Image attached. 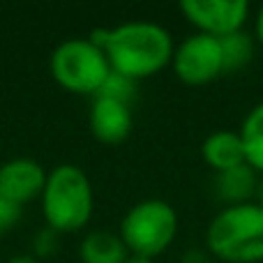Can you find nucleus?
Instances as JSON below:
<instances>
[{
    "mask_svg": "<svg viewBox=\"0 0 263 263\" xmlns=\"http://www.w3.org/2000/svg\"><path fill=\"white\" fill-rule=\"evenodd\" d=\"M46 176L49 171L37 159L12 157L0 164V194H5L18 205L32 203L44 192Z\"/></svg>",
    "mask_w": 263,
    "mask_h": 263,
    "instance_id": "8",
    "label": "nucleus"
},
{
    "mask_svg": "<svg viewBox=\"0 0 263 263\" xmlns=\"http://www.w3.org/2000/svg\"><path fill=\"white\" fill-rule=\"evenodd\" d=\"M23 215V205L14 203L12 199H7L5 194H0V236L7 231H12L14 227L18 224Z\"/></svg>",
    "mask_w": 263,
    "mask_h": 263,
    "instance_id": "17",
    "label": "nucleus"
},
{
    "mask_svg": "<svg viewBox=\"0 0 263 263\" xmlns=\"http://www.w3.org/2000/svg\"><path fill=\"white\" fill-rule=\"evenodd\" d=\"M240 139L245 145L247 164L263 176V102L254 104L240 123Z\"/></svg>",
    "mask_w": 263,
    "mask_h": 263,
    "instance_id": "13",
    "label": "nucleus"
},
{
    "mask_svg": "<svg viewBox=\"0 0 263 263\" xmlns=\"http://www.w3.org/2000/svg\"><path fill=\"white\" fill-rule=\"evenodd\" d=\"M173 37L168 28L148 18H132L109 28L104 53L111 69L139 83L168 67L173 60Z\"/></svg>",
    "mask_w": 263,
    "mask_h": 263,
    "instance_id": "1",
    "label": "nucleus"
},
{
    "mask_svg": "<svg viewBox=\"0 0 263 263\" xmlns=\"http://www.w3.org/2000/svg\"><path fill=\"white\" fill-rule=\"evenodd\" d=\"M256 182H259V173L250 164H240L236 168L215 173L213 190L222 205H238L254 199Z\"/></svg>",
    "mask_w": 263,
    "mask_h": 263,
    "instance_id": "11",
    "label": "nucleus"
},
{
    "mask_svg": "<svg viewBox=\"0 0 263 263\" xmlns=\"http://www.w3.org/2000/svg\"><path fill=\"white\" fill-rule=\"evenodd\" d=\"M178 233V213L164 199H141L123 215L118 236L129 254L155 259L173 245Z\"/></svg>",
    "mask_w": 263,
    "mask_h": 263,
    "instance_id": "4",
    "label": "nucleus"
},
{
    "mask_svg": "<svg viewBox=\"0 0 263 263\" xmlns=\"http://www.w3.org/2000/svg\"><path fill=\"white\" fill-rule=\"evenodd\" d=\"M180 263H210V254L203 250H190L182 254Z\"/></svg>",
    "mask_w": 263,
    "mask_h": 263,
    "instance_id": "18",
    "label": "nucleus"
},
{
    "mask_svg": "<svg viewBox=\"0 0 263 263\" xmlns=\"http://www.w3.org/2000/svg\"><path fill=\"white\" fill-rule=\"evenodd\" d=\"M201 157L213 168L215 173L236 168L240 164H247L245 145H242L240 132L238 129H217L208 134L201 143Z\"/></svg>",
    "mask_w": 263,
    "mask_h": 263,
    "instance_id": "10",
    "label": "nucleus"
},
{
    "mask_svg": "<svg viewBox=\"0 0 263 263\" xmlns=\"http://www.w3.org/2000/svg\"><path fill=\"white\" fill-rule=\"evenodd\" d=\"M254 40L263 46V5L259 7V12H256V16H254Z\"/></svg>",
    "mask_w": 263,
    "mask_h": 263,
    "instance_id": "19",
    "label": "nucleus"
},
{
    "mask_svg": "<svg viewBox=\"0 0 263 263\" xmlns=\"http://www.w3.org/2000/svg\"><path fill=\"white\" fill-rule=\"evenodd\" d=\"M252 201L263 208V176H259V182H256V190H254V199Z\"/></svg>",
    "mask_w": 263,
    "mask_h": 263,
    "instance_id": "21",
    "label": "nucleus"
},
{
    "mask_svg": "<svg viewBox=\"0 0 263 263\" xmlns=\"http://www.w3.org/2000/svg\"><path fill=\"white\" fill-rule=\"evenodd\" d=\"M5 263H42L40 259H37V256H32L30 252H28V254H14V256H9L7 261Z\"/></svg>",
    "mask_w": 263,
    "mask_h": 263,
    "instance_id": "20",
    "label": "nucleus"
},
{
    "mask_svg": "<svg viewBox=\"0 0 263 263\" xmlns=\"http://www.w3.org/2000/svg\"><path fill=\"white\" fill-rule=\"evenodd\" d=\"M49 72L65 90L95 97L109 77L111 65L104 49L92 44L88 37H69L51 51Z\"/></svg>",
    "mask_w": 263,
    "mask_h": 263,
    "instance_id": "5",
    "label": "nucleus"
},
{
    "mask_svg": "<svg viewBox=\"0 0 263 263\" xmlns=\"http://www.w3.org/2000/svg\"><path fill=\"white\" fill-rule=\"evenodd\" d=\"M205 247L224 263H261L263 208L254 201L222 205L205 227Z\"/></svg>",
    "mask_w": 263,
    "mask_h": 263,
    "instance_id": "3",
    "label": "nucleus"
},
{
    "mask_svg": "<svg viewBox=\"0 0 263 263\" xmlns=\"http://www.w3.org/2000/svg\"><path fill=\"white\" fill-rule=\"evenodd\" d=\"M125 263H153V259H148V256H139V254H129Z\"/></svg>",
    "mask_w": 263,
    "mask_h": 263,
    "instance_id": "22",
    "label": "nucleus"
},
{
    "mask_svg": "<svg viewBox=\"0 0 263 263\" xmlns=\"http://www.w3.org/2000/svg\"><path fill=\"white\" fill-rule=\"evenodd\" d=\"M171 67L182 83L203 86L224 74V58L219 37L192 32L173 49Z\"/></svg>",
    "mask_w": 263,
    "mask_h": 263,
    "instance_id": "6",
    "label": "nucleus"
},
{
    "mask_svg": "<svg viewBox=\"0 0 263 263\" xmlns=\"http://www.w3.org/2000/svg\"><path fill=\"white\" fill-rule=\"evenodd\" d=\"M178 9L196 28V32L213 37L242 30L250 18L247 0H180Z\"/></svg>",
    "mask_w": 263,
    "mask_h": 263,
    "instance_id": "7",
    "label": "nucleus"
},
{
    "mask_svg": "<svg viewBox=\"0 0 263 263\" xmlns=\"http://www.w3.org/2000/svg\"><path fill=\"white\" fill-rule=\"evenodd\" d=\"M42 215L49 229L74 233L88 227L95 213V190L88 173L77 164H58L46 176L40 196Z\"/></svg>",
    "mask_w": 263,
    "mask_h": 263,
    "instance_id": "2",
    "label": "nucleus"
},
{
    "mask_svg": "<svg viewBox=\"0 0 263 263\" xmlns=\"http://www.w3.org/2000/svg\"><path fill=\"white\" fill-rule=\"evenodd\" d=\"M60 250V233L53 231V229L44 227L40 229V231L32 236V256H37V259H49V256H53L55 252Z\"/></svg>",
    "mask_w": 263,
    "mask_h": 263,
    "instance_id": "16",
    "label": "nucleus"
},
{
    "mask_svg": "<svg viewBox=\"0 0 263 263\" xmlns=\"http://www.w3.org/2000/svg\"><path fill=\"white\" fill-rule=\"evenodd\" d=\"M219 44H222L224 74H233V72H238V69L247 67V65L252 63V58H254L256 40L245 28L231 32V35L219 37Z\"/></svg>",
    "mask_w": 263,
    "mask_h": 263,
    "instance_id": "14",
    "label": "nucleus"
},
{
    "mask_svg": "<svg viewBox=\"0 0 263 263\" xmlns=\"http://www.w3.org/2000/svg\"><path fill=\"white\" fill-rule=\"evenodd\" d=\"M129 250L125 247L123 238L106 229H95L86 233L79 245V259L81 263H125Z\"/></svg>",
    "mask_w": 263,
    "mask_h": 263,
    "instance_id": "12",
    "label": "nucleus"
},
{
    "mask_svg": "<svg viewBox=\"0 0 263 263\" xmlns=\"http://www.w3.org/2000/svg\"><path fill=\"white\" fill-rule=\"evenodd\" d=\"M88 127H90V134L100 143H123L132 134V127H134L132 106L125 104V102L111 100V97H92L90 114H88Z\"/></svg>",
    "mask_w": 263,
    "mask_h": 263,
    "instance_id": "9",
    "label": "nucleus"
},
{
    "mask_svg": "<svg viewBox=\"0 0 263 263\" xmlns=\"http://www.w3.org/2000/svg\"><path fill=\"white\" fill-rule=\"evenodd\" d=\"M97 95L100 97H111V100L125 102V104L132 106V100L136 97V81H132V79L123 77V74H118V72L111 69L109 77H106V81L102 83V88L97 90Z\"/></svg>",
    "mask_w": 263,
    "mask_h": 263,
    "instance_id": "15",
    "label": "nucleus"
}]
</instances>
